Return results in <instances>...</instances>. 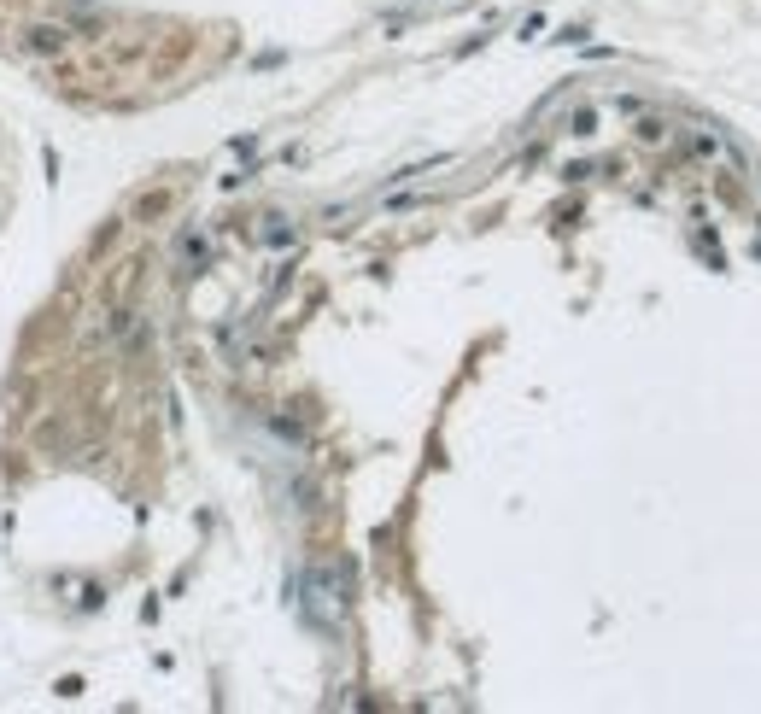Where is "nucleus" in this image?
Instances as JSON below:
<instances>
[{
  "mask_svg": "<svg viewBox=\"0 0 761 714\" xmlns=\"http://www.w3.org/2000/svg\"><path fill=\"white\" fill-rule=\"evenodd\" d=\"M176 258H182V270H200V264H205V234H182V246H176Z\"/></svg>",
  "mask_w": 761,
  "mask_h": 714,
  "instance_id": "3",
  "label": "nucleus"
},
{
  "mask_svg": "<svg viewBox=\"0 0 761 714\" xmlns=\"http://www.w3.org/2000/svg\"><path fill=\"white\" fill-rule=\"evenodd\" d=\"M422 6H428V0H422Z\"/></svg>",
  "mask_w": 761,
  "mask_h": 714,
  "instance_id": "4",
  "label": "nucleus"
},
{
  "mask_svg": "<svg viewBox=\"0 0 761 714\" xmlns=\"http://www.w3.org/2000/svg\"><path fill=\"white\" fill-rule=\"evenodd\" d=\"M106 328H111V340H118L123 352H141V340H147V322H141V311H111Z\"/></svg>",
  "mask_w": 761,
  "mask_h": 714,
  "instance_id": "2",
  "label": "nucleus"
},
{
  "mask_svg": "<svg viewBox=\"0 0 761 714\" xmlns=\"http://www.w3.org/2000/svg\"><path fill=\"white\" fill-rule=\"evenodd\" d=\"M70 47V30L59 24H30V30H18V53H30V59H59Z\"/></svg>",
  "mask_w": 761,
  "mask_h": 714,
  "instance_id": "1",
  "label": "nucleus"
}]
</instances>
